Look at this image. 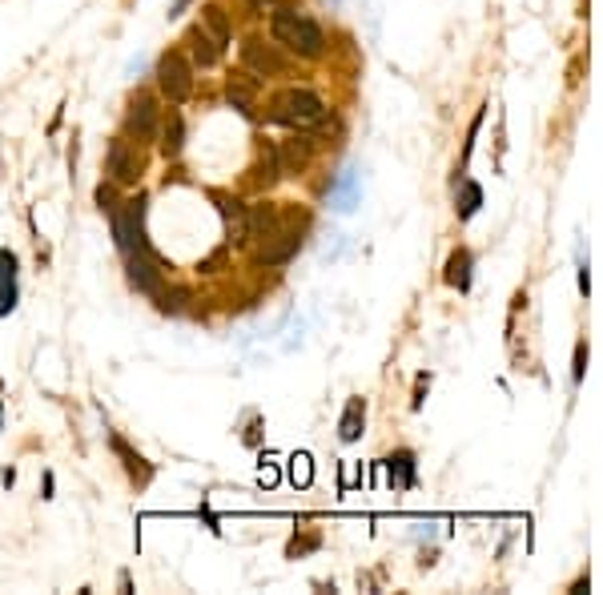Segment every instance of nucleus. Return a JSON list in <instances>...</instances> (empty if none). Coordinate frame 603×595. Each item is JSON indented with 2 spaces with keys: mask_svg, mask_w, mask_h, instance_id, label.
<instances>
[{
  "mask_svg": "<svg viewBox=\"0 0 603 595\" xmlns=\"http://www.w3.org/2000/svg\"><path fill=\"white\" fill-rule=\"evenodd\" d=\"M181 45H185L181 53H189V60H194L197 68H213V65H218V57H221L218 41H213L202 24H189L185 37H181Z\"/></svg>",
  "mask_w": 603,
  "mask_h": 595,
  "instance_id": "9b49d317",
  "label": "nucleus"
},
{
  "mask_svg": "<svg viewBox=\"0 0 603 595\" xmlns=\"http://www.w3.org/2000/svg\"><path fill=\"white\" fill-rule=\"evenodd\" d=\"M189 5H194V0H177V5L169 8V16H181V13H185V8H189Z\"/></svg>",
  "mask_w": 603,
  "mask_h": 595,
  "instance_id": "c756f323",
  "label": "nucleus"
},
{
  "mask_svg": "<svg viewBox=\"0 0 603 595\" xmlns=\"http://www.w3.org/2000/svg\"><path fill=\"white\" fill-rule=\"evenodd\" d=\"M270 5L274 8H286V5H294V0H270Z\"/></svg>",
  "mask_w": 603,
  "mask_h": 595,
  "instance_id": "7c9ffc66",
  "label": "nucleus"
},
{
  "mask_svg": "<svg viewBox=\"0 0 603 595\" xmlns=\"http://www.w3.org/2000/svg\"><path fill=\"white\" fill-rule=\"evenodd\" d=\"M298 249H302V230H282L278 226L270 238L262 241V249H257V266H286Z\"/></svg>",
  "mask_w": 603,
  "mask_h": 595,
  "instance_id": "1a4fd4ad",
  "label": "nucleus"
},
{
  "mask_svg": "<svg viewBox=\"0 0 603 595\" xmlns=\"http://www.w3.org/2000/svg\"><path fill=\"white\" fill-rule=\"evenodd\" d=\"M181 149H185V121L177 109H169L161 117V158H177Z\"/></svg>",
  "mask_w": 603,
  "mask_h": 595,
  "instance_id": "dca6fc26",
  "label": "nucleus"
},
{
  "mask_svg": "<svg viewBox=\"0 0 603 595\" xmlns=\"http://www.w3.org/2000/svg\"><path fill=\"white\" fill-rule=\"evenodd\" d=\"M246 218H249V238H270L274 230L282 226L278 218V205L274 202H257V205H246Z\"/></svg>",
  "mask_w": 603,
  "mask_h": 595,
  "instance_id": "4468645a",
  "label": "nucleus"
},
{
  "mask_svg": "<svg viewBox=\"0 0 603 595\" xmlns=\"http://www.w3.org/2000/svg\"><path fill=\"white\" fill-rule=\"evenodd\" d=\"M153 77H158V89H161V97H166L169 105H181V101L194 97V65H189V57L181 53V49L161 53Z\"/></svg>",
  "mask_w": 603,
  "mask_h": 595,
  "instance_id": "7ed1b4c3",
  "label": "nucleus"
},
{
  "mask_svg": "<svg viewBox=\"0 0 603 595\" xmlns=\"http://www.w3.org/2000/svg\"><path fill=\"white\" fill-rule=\"evenodd\" d=\"M125 274H129V286H133L137 294L158 298L161 290H166V278H161L158 262L149 257V249H133V254H125Z\"/></svg>",
  "mask_w": 603,
  "mask_h": 595,
  "instance_id": "39448f33",
  "label": "nucleus"
},
{
  "mask_svg": "<svg viewBox=\"0 0 603 595\" xmlns=\"http://www.w3.org/2000/svg\"><path fill=\"white\" fill-rule=\"evenodd\" d=\"M270 121L286 129H326V101L314 89H282L270 101Z\"/></svg>",
  "mask_w": 603,
  "mask_h": 595,
  "instance_id": "f03ea898",
  "label": "nucleus"
},
{
  "mask_svg": "<svg viewBox=\"0 0 603 595\" xmlns=\"http://www.w3.org/2000/svg\"><path fill=\"white\" fill-rule=\"evenodd\" d=\"M241 60H246V68L254 77H278L282 68H286V60L278 57V49L266 45L262 37H249L246 45H241Z\"/></svg>",
  "mask_w": 603,
  "mask_h": 595,
  "instance_id": "9d476101",
  "label": "nucleus"
},
{
  "mask_svg": "<svg viewBox=\"0 0 603 595\" xmlns=\"http://www.w3.org/2000/svg\"><path fill=\"white\" fill-rule=\"evenodd\" d=\"M254 93H257V81L249 73H230L226 81V101L238 109V113H254Z\"/></svg>",
  "mask_w": 603,
  "mask_h": 595,
  "instance_id": "ddd939ff",
  "label": "nucleus"
},
{
  "mask_svg": "<svg viewBox=\"0 0 603 595\" xmlns=\"http://www.w3.org/2000/svg\"><path fill=\"white\" fill-rule=\"evenodd\" d=\"M221 262H226V249H218V254H213V257H210V262H205V266H202V270H205V274H213V270H218V266H221Z\"/></svg>",
  "mask_w": 603,
  "mask_h": 595,
  "instance_id": "cd10ccee",
  "label": "nucleus"
},
{
  "mask_svg": "<svg viewBox=\"0 0 603 595\" xmlns=\"http://www.w3.org/2000/svg\"><path fill=\"white\" fill-rule=\"evenodd\" d=\"M362 427H366V402L350 399L346 410H342V419H338V438H342V443H358Z\"/></svg>",
  "mask_w": 603,
  "mask_h": 595,
  "instance_id": "f3484780",
  "label": "nucleus"
},
{
  "mask_svg": "<svg viewBox=\"0 0 603 595\" xmlns=\"http://www.w3.org/2000/svg\"><path fill=\"white\" fill-rule=\"evenodd\" d=\"M202 29L218 41V49H234V29H230V16L221 5H205L202 8Z\"/></svg>",
  "mask_w": 603,
  "mask_h": 595,
  "instance_id": "2eb2a0df",
  "label": "nucleus"
},
{
  "mask_svg": "<svg viewBox=\"0 0 603 595\" xmlns=\"http://www.w3.org/2000/svg\"><path fill=\"white\" fill-rule=\"evenodd\" d=\"M109 446H113V455H117V459H121V463H125L129 479H133V482H137V487H145V482H149V479H153V467H149V463H145V459H141V455H137V451H133V446H129V443H125V438L109 435Z\"/></svg>",
  "mask_w": 603,
  "mask_h": 595,
  "instance_id": "f8f14e48",
  "label": "nucleus"
},
{
  "mask_svg": "<svg viewBox=\"0 0 603 595\" xmlns=\"http://www.w3.org/2000/svg\"><path fill=\"white\" fill-rule=\"evenodd\" d=\"M330 205H334V210H342V213H350L358 205V174H355V169H346V174L330 185Z\"/></svg>",
  "mask_w": 603,
  "mask_h": 595,
  "instance_id": "6ab92c4d",
  "label": "nucleus"
},
{
  "mask_svg": "<svg viewBox=\"0 0 603 595\" xmlns=\"http://www.w3.org/2000/svg\"><path fill=\"white\" fill-rule=\"evenodd\" d=\"M270 32H274V41H278V45H286L290 53L302 57V60H318V57L326 53V32H322V24H318L314 16L298 13L294 5L274 8Z\"/></svg>",
  "mask_w": 603,
  "mask_h": 595,
  "instance_id": "f257e3e1",
  "label": "nucleus"
},
{
  "mask_svg": "<svg viewBox=\"0 0 603 595\" xmlns=\"http://www.w3.org/2000/svg\"><path fill=\"white\" fill-rule=\"evenodd\" d=\"M105 169H109V181H113V185H137L145 174V158L137 153V145L129 141V137H113V141H109Z\"/></svg>",
  "mask_w": 603,
  "mask_h": 595,
  "instance_id": "20e7f679",
  "label": "nucleus"
},
{
  "mask_svg": "<svg viewBox=\"0 0 603 595\" xmlns=\"http://www.w3.org/2000/svg\"><path fill=\"white\" fill-rule=\"evenodd\" d=\"M161 125V109H158V97L145 89H137L129 97V109H125V133L133 137H153Z\"/></svg>",
  "mask_w": 603,
  "mask_h": 595,
  "instance_id": "423d86ee",
  "label": "nucleus"
},
{
  "mask_svg": "<svg viewBox=\"0 0 603 595\" xmlns=\"http://www.w3.org/2000/svg\"><path fill=\"white\" fill-rule=\"evenodd\" d=\"M479 205H482V185L467 181V185H463V194H459V205H454V210H459V218L467 221V218H475V213H479Z\"/></svg>",
  "mask_w": 603,
  "mask_h": 595,
  "instance_id": "4be33fe9",
  "label": "nucleus"
},
{
  "mask_svg": "<svg viewBox=\"0 0 603 595\" xmlns=\"http://www.w3.org/2000/svg\"><path fill=\"white\" fill-rule=\"evenodd\" d=\"M471 266H475V257H471V249H454L451 257H446V286L451 290H471Z\"/></svg>",
  "mask_w": 603,
  "mask_h": 595,
  "instance_id": "a211bd4d",
  "label": "nucleus"
},
{
  "mask_svg": "<svg viewBox=\"0 0 603 595\" xmlns=\"http://www.w3.org/2000/svg\"><path fill=\"white\" fill-rule=\"evenodd\" d=\"M583 370H588V342H580V347H575V366H572V383L575 386L583 383Z\"/></svg>",
  "mask_w": 603,
  "mask_h": 595,
  "instance_id": "393cba45",
  "label": "nucleus"
},
{
  "mask_svg": "<svg viewBox=\"0 0 603 595\" xmlns=\"http://www.w3.org/2000/svg\"><path fill=\"white\" fill-rule=\"evenodd\" d=\"M249 177H254V185H262V189H274V185L282 181L278 153H274V145H262V158H257V166L249 169Z\"/></svg>",
  "mask_w": 603,
  "mask_h": 595,
  "instance_id": "aec40b11",
  "label": "nucleus"
},
{
  "mask_svg": "<svg viewBox=\"0 0 603 595\" xmlns=\"http://www.w3.org/2000/svg\"><path fill=\"white\" fill-rule=\"evenodd\" d=\"M310 475H314V471H310V459L306 455H294V459H290V479H294L298 487H310Z\"/></svg>",
  "mask_w": 603,
  "mask_h": 595,
  "instance_id": "5701e85b",
  "label": "nucleus"
},
{
  "mask_svg": "<svg viewBox=\"0 0 603 595\" xmlns=\"http://www.w3.org/2000/svg\"><path fill=\"white\" fill-rule=\"evenodd\" d=\"M16 310V278L13 282H0V318L13 314Z\"/></svg>",
  "mask_w": 603,
  "mask_h": 595,
  "instance_id": "b1692460",
  "label": "nucleus"
},
{
  "mask_svg": "<svg viewBox=\"0 0 603 595\" xmlns=\"http://www.w3.org/2000/svg\"><path fill=\"white\" fill-rule=\"evenodd\" d=\"M13 278H16V254L0 249V282H13Z\"/></svg>",
  "mask_w": 603,
  "mask_h": 595,
  "instance_id": "bb28decb",
  "label": "nucleus"
},
{
  "mask_svg": "<svg viewBox=\"0 0 603 595\" xmlns=\"http://www.w3.org/2000/svg\"><path fill=\"white\" fill-rule=\"evenodd\" d=\"M97 205H101L105 213L117 210V189H113V181H109V185H97Z\"/></svg>",
  "mask_w": 603,
  "mask_h": 595,
  "instance_id": "a878e982",
  "label": "nucleus"
},
{
  "mask_svg": "<svg viewBox=\"0 0 603 595\" xmlns=\"http://www.w3.org/2000/svg\"><path fill=\"white\" fill-rule=\"evenodd\" d=\"M386 475H391V487H415V475H418L415 455L410 451L391 455V459H386Z\"/></svg>",
  "mask_w": 603,
  "mask_h": 595,
  "instance_id": "412c9836",
  "label": "nucleus"
},
{
  "mask_svg": "<svg viewBox=\"0 0 603 595\" xmlns=\"http://www.w3.org/2000/svg\"><path fill=\"white\" fill-rule=\"evenodd\" d=\"M274 153H278L282 177H302L310 169V158H314V141H310V137H298V129H294V137L274 145Z\"/></svg>",
  "mask_w": 603,
  "mask_h": 595,
  "instance_id": "6e6552de",
  "label": "nucleus"
},
{
  "mask_svg": "<svg viewBox=\"0 0 603 595\" xmlns=\"http://www.w3.org/2000/svg\"><path fill=\"white\" fill-rule=\"evenodd\" d=\"M210 202L218 205V213L226 218V230H230V241L234 246H246L249 241V218H246V202L234 194H226V189H213Z\"/></svg>",
  "mask_w": 603,
  "mask_h": 595,
  "instance_id": "0eeeda50",
  "label": "nucleus"
},
{
  "mask_svg": "<svg viewBox=\"0 0 603 595\" xmlns=\"http://www.w3.org/2000/svg\"><path fill=\"white\" fill-rule=\"evenodd\" d=\"M262 482H266V487H274V482H278V471H274V467H262Z\"/></svg>",
  "mask_w": 603,
  "mask_h": 595,
  "instance_id": "c85d7f7f",
  "label": "nucleus"
}]
</instances>
